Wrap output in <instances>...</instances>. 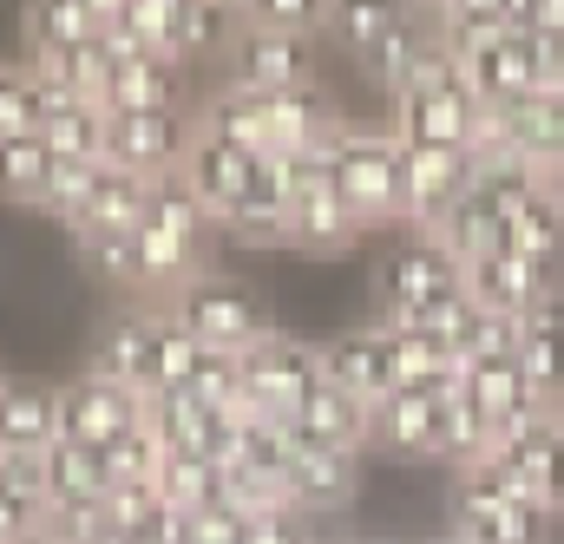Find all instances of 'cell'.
Masks as SVG:
<instances>
[{
	"instance_id": "16",
	"label": "cell",
	"mask_w": 564,
	"mask_h": 544,
	"mask_svg": "<svg viewBox=\"0 0 564 544\" xmlns=\"http://www.w3.org/2000/svg\"><path fill=\"white\" fill-rule=\"evenodd\" d=\"M459 394L473 401V413L492 426V439H512L519 426L545 420V407L532 401L525 374H519V355H492V361H466L459 374Z\"/></svg>"
},
{
	"instance_id": "20",
	"label": "cell",
	"mask_w": 564,
	"mask_h": 544,
	"mask_svg": "<svg viewBox=\"0 0 564 544\" xmlns=\"http://www.w3.org/2000/svg\"><path fill=\"white\" fill-rule=\"evenodd\" d=\"M492 466H499L525 499H539V505L552 512V479H558V466H564V426L552 413L532 420V426H519L512 439L492 446Z\"/></svg>"
},
{
	"instance_id": "26",
	"label": "cell",
	"mask_w": 564,
	"mask_h": 544,
	"mask_svg": "<svg viewBox=\"0 0 564 544\" xmlns=\"http://www.w3.org/2000/svg\"><path fill=\"white\" fill-rule=\"evenodd\" d=\"M519 374H525L532 401L545 413L564 407V302L539 308L532 322H519Z\"/></svg>"
},
{
	"instance_id": "3",
	"label": "cell",
	"mask_w": 564,
	"mask_h": 544,
	"mask_svg": "<svg viewBox=\"0 0 564 544\" xmlns=\"http://www.w3.org/2000/svg\"><path fill=\"white\" fill-rule=\"evenodd\" d=\"M479 119H486V106L473 99L459 59L440 53L408 93H394L388 132L401 138L408 151H473V144H479Z\"/></svg>"
},
{
	"instance_id": "38",
	"label": "cell",
	"mask_w": 564,
	"mask_h": 544,
	"mask_svg": "<svg viewBox=\"0 0 564 544\" xmlns=\"http://www.w3.org/2000/svg\"><path fill=\"white\" fill-rule=\"evenodd\" d=\"M99 171H106V164H73V157H59V164H53V184H46V204H40V210H46L53 224H66V230H73V224L86 217V204H93V184H99Z\"/></svg>"
},
{
	"instance_id": "24",
	"label": "cell",
	"mask_w": 564,
	"mask_h": 544,
	"mask_svg": "<svg viewBox=\"0 0 564 544\" xmlns=\"http://www.w3.org/2000/svg\"><path fill=\"white\" fill-rule=\"evenodd\" d=\"M197 132L243 151V157H270V112H263V93H243V86H217L204 106H191ZM276 164V157H270Z\"/></svg>"
},
{
	"instance_id": "28",
	"label": "cell",
	"mask_w": 564,
	"mask_h": 544,
	"mask_svg": "<svg viewBox=\"0 0 564 544\" xmlns=\"http://www.w3.org/2000/svg\"><path fill=\"white\" fill-rule=\"evenodd\" d=\"M263 157H243V151H230V144H217V138H191V157H184V184L197 191V204L210 210V217H224L237 197H243V184H250V171H257Z\"/></svg>"
},
{
	"instance_id": "47",
	"label": "cell",
	"mask_w": 564,
	"mask_h": 544,
	"mask_svg": "<svg viewBox=\"0 0 564 544\" xmlns=\"http://www.w3.org/2000/svg\"><path fill=\"white\" fill-rule=\"evenodd\" d=\"M20 544H53V538H46V532H33V538H20Z\"/></svg>"
},
{
	"instance_id": "48",
	"label": "cell",
	"mask_w": 564,
	"mask_h": 544,
	"mask_svg": "<svg viewBox=\"0 0 564 544\" xmlns=\"http://www.w3.org/2000/svg\"><path fill=\"white\" fill-rule=\"evenodd\" d=\"M426 544H459V538H453V532H446V538H426Z\"/></svg>"
},
{
	"instance_id": "37",
	"label": "cell",
	"mask_w": 564,
	"mask_h": 544,
	"mask_svg": "<svg viewBox=\"0 0 564 544\" xmlns=\"http://www.w3.org/2000/svg\"><path fill=\"white\" fill-rule=\"evenodd\" d=\"M99 459H106V479H112V486H158V472H164L171 453H164L158 426L144 420V426H132V433L119 439V446H106Z\"/></svg>"
},
{
	"instance_id": "39",
	"label": "cell",
	"mask_w": 564,
	"mask_h": 544,
	"mask_svg": "<svg viewBox=\"0 0 564 544\" xmlns=\"http://www.w3.org/2000/svg\"><path fill=\"white\" fill-rule=\"evenodd\" d=\"M243 20L263 33H282V40H308V46H315V33H328V7H315V0H257V7H243Z\"/></svg>"
},
{
	"instance_id": "50",
	"label": "cell",
	"mask_w": 564,
	"mask_h": 544,
	"mask_svg": "<svg viewBox=\"0 0 564 544\" xmlns=\"http://www.w3.org/2000/svg\"><path fill=\"white\" fill-rule=\"evenodd\" d=\"M552 420H558V426H564V407H558V413H552Z\"/></svg>"
},
{
	"instance_id": "40",
	"label": "cell",
	"mask_w": 564,
	"mask_h": 544,
	"mask_svg": "<svg viewBox=\"0 0 564 544\" xmlns=\"http://www.w3.org/2000/svg\"><path fill=\"white\" fill-rule=\"evenodd\" d=\"M394 20H401V7H328V33H335L355 59H368V53L394 33Z\"/></svg>"
},
{
	"instance_id": "15",
	"label": "cell",
	"mask_w": 564,
	"mask_h": 544,
	"mask_svg": "<svg viewBox=\"0 0 564 544\" xmlns=\"http://www.w3.org/2000/svg\"><path fill=\"white\" fill-rule=\"evenodd\" d=\"M479 184L473 151H408V237H433L440 217Z\"/></svg>"
},
{
	"instance_id": "29",
	"label": "cell",
	"mask_w": 564,
	"mask_h": 544,
	"mask_svg": "<svg viewBox=\"0 0 564 544\" xmlns=\"http://www.w3.org/2000/svg\"><path fill=\"white\" fill-rule=\"evenodd\" d=\"M106 13L112 7H99V0H73V7H33L26 20H20V53H86V46H99L106 40Z\"/></svg>"
},
{
	"instance_id": "21",
	"label": "cell",
	"mask_w": 564,
	"mask_h": 544,
	"mask_svg": "<svg viewBox=\"0 0 564 544\" xmlns=\"http://www.w3.org/2000/svg\"><path fill=\"white\" fill-rule=\"evenodd\" d=\"M99 106L106 112H191L184 66H171V59H112Z\"/></svg>"
},
{
	"instance_id": "6",
	"label": "cell",
	"mask_w": 564,
	"mask_h": 544,
	"mask_svg": "<svg viewBox=\"0 0 564 544\" xmlns=\"http://www.w3.org/2000/svg\"><path fill=\"white\" fill-rule=\"evenodd\" d=\"M237 381H243V401H237V420H270V426H289L302 401L315 394L322 381V348L295 341V335H270L257 341L250 355H237Z\"/></svg>"
},
{
	"instance_id": "42",
	"label": "cell",
	"mask_w": 564,
	"mask_h": 544,
	"mask_svg": "<svg viewBox=\"0 0 564 544\" xmlns=\"http://www.w3.org/2000/svg\"><path fill=\"white\" fill-rule=\"evenodd\" d=\"M243 532H250V519L230 499H217V505H204V512L184 519V538L191 544H243Z\"/></svg>"
},
{
	"instance_id": "5",
	"label": "cell",
	"mask_w": 564,
	"mask_h": 544,
	"mask_svg": "<svg viewBox=\"0 0 564 544\" xmlns=\"http://www.w3.org/2000/svg\"><path fill=\"white\" fill-rule=\"evenodd\" d=\"M164 315H171L197 348H210V355H250L257 341L276 335L270 308H263L243 282H230V275H217V270H204L197 282H184V289L164 302Z\"/></svg>"
},
{
	"instance_id": "19",
	"label": "cell",
	"mask_w": 564,
	"mask_h": 544,
	"mask_svg": "<svg viewBox=\"0 0 564 544\" xmlns=\"http://www.w3.org/2000/svg\"><path fill=\"white\" fill-rule=\"evenodd\" d=\"M217 230H230L243 250H276L289 243V191H282V164H257L250 171V184H243V197L217 217Z\"/></svg>"
},
{
	"instance_id": "8",
	"label": "cell",
	"mask_w": 564,
	"mask_h": 544,
	"mask_svg": "<svg viewBox=\"0 0 564 544\" xmlns=\"http://www.w3.org/2000/svg\"><path fill=\"white\" fill-rule=\"evenodd\" d=\"M191 138H197L191 112H106V164L158 184L184 171Z\"/></svg>"
},
{
	"instance_id": "4",
	"label": "cell",
	"mask_w": 564,
	"mask_h": 544,
	"mask_svg": "<svg viewBox=\"0 0 564 544\" xmlns=\"http://www.w3.org/2000/svg\"><path fill=\"white\" fill-rule=\"evenodd\" d=\"M453 538L459 544H552V512L525 499L492 459L453 472Z\"/></svg>"
},
{
	"instance_id": "30",
	"label": "cell",
	"mask_w": 564,
	"mask_h": 544,
	"mask_svg": "<svg viewBox=\"0 0 564 544\" xmlns=\"http://www.w3.org/2000/svg\"><path fill=\"white\" fill-rule=\"evenodd\" d=\"M433 26H440V46L453 59H466V53L492 46L499 33H519V7L512 0H453L433 13Z\"/></svg>"
},
{
	"instance_id": "1",
	"label": "cell",
	"mask_w": 564,
	"mask_h": 544,
	"mask_svg": "<svg viewBox=\"0 0 564 544\" xmlns=\"http://www.w3.org/2000/svg\"><path fill=\"white\" fill-rule=\"evenodd\" d=\"M328 171L361 230H388V224L408 230V144L388 126L341 119V132L328 144Z\"/></svg>"
},
{
	"instance_id": "31",
	"label": "cell",
	"mask_w": 564,
	"mask_h": 544,
	"mask_svg": "<svg viewBox=\"0 0 564 544\" xmlns=\"http://www.w3.org/2000/svg\"><path fill=\"white\" fill-rule=\"evenodd\" d=\"M506 250H519L525 263H539V270H564V217L558 204H552V191H539V197H525L512 217H506Z\"/></svg>"
},
{
	"instance_id": "23",
	"label": "cell",
	"mask_w": 564,
	"mask_h": 544,
	"mask_svg": "<svg viewBox=\"0 0 564 544\" xmlns=\"http://www.w3.org/2000/svg\"><path fill=\"white\" fill-rule=\"evenodd\" d=\"M361 486V459L355 453H322V446H295L289 459V499L302 519H328L355 499Z\"/></svg>"
},
{
	"instance_id": "17",
	"label": "cell",
	"mask_w": 564,
	"mask_h": 544,
	"mask_svg": "<svg viewBox=\"0 0 564 544\" xmlns=\"http://www.w3.org/2000/svg\"><path fill=\"white\" fill-rule=\"evenodd\" d=\"M289 439L295 446H322V453H368L375 446V420L361 401H348L341 388H328V381H315V394L302 401V413L289 420Z\"/></svg>"
},
{
	"instance_id": "9",
	"label": "cell",
	"mask_w": 564,
	"mask_h": 544,
	"mask_svg": "<svg viewBox=\"0 0 564 544\" xmlns=\"http://www.w3.org/2000/svg\"><path fill=\"white\" fill-rule=\"evenodd\" d=\"M151 420V401L132 394V388H119V381H106V374H79V381H66L59 388V439H73V446H86V453H106V446H119L132 426Z\"/></svg>"
},
{
	"instance_id": "25",
	"label": "cell",
	"mask_w": 564,
	"mask_h": 544,
	"mask_svg": "<svg viewBox=\"0 0 564 544\" xmlns=\"http://www.w3.org/2000/svg\"><path fill=\"white\" fill-rule=\"evenodd\" d=\"M144 204H151V184H144V177H132V171H119V164H106V171H99V184H93V204H86V217L73 224L79 250H86V243L132 237V230L144 224Z\"/></svg>"
},
{
	"instance_id": "7",
	"label": "cell",
	"mask_w": 564,
	"mask_h": 544,
	"mask_svg": "<svg viewBox=\"0 0 564 544\" xmlns=\"http://www.w3.org/2000/svg\"><path fill=\"white\" fill-rule=\"evenodd\" d=\"M282 191H289V243L295 250H315V257H335L361 237V224L348 217L341 191H335V171H328V151H302V157H282Z\"/></svg>"
},
{
	"instance_id": "35",
	"label": "cell",
	"mask_w": 564,
	"mask_h": 544,
	"mask_svg": "<svg viewBox=\"0 0 564 544\" xmlns=\"http://www.w3.org/2000/svg\"><path fill=\"white\" fill-rule=\"evenodd\" d=\"M158 492H164V505L184 512V519L204 512V505H217V499H230V492H224V466H210V459H184V453L164 459Z\"/></svg>"
},
{
	"instance_id": "11",
	"label": "cell",
	"mask_w": 564,
	"mask_h": 544,
	"mask_svg": "<svg viewBox=\"0 0 564 544\" xmlns=\"http://www.w3.org/2000/svg\"><path fill=\"white\" fill-rule=\"evenodd\" d=\"M459 73H466V86H473V99H479L486 112H519V106H532V99L545 93L539 53H532L525 33H499L492 46L466 53Z\"/></svg>"
},
{
	"instance_id": "46",
	"label": "cell",
	"mask_w": 564,
	"mask_h": 544,
	"mask_svg": "<svg viewBox=\"0 0 564 544\" xmlns=\"http://www.w3.org/2000/svg\"><path fill=\"white\" fill-rule=\"evenodd\" d=\"M545 191H552V204H558V217H564V171H552V177H545Z\"/></svg>"
},
{
	"instance_id": "33",
	"label": "cell",
	"mask_w": 564,
	"mask_h": 544,
	"mask_svg": "<svg viewBox=\"0 0 564 544\" xmlns=\"http://www.w3.org/2000/svg\"><path fill=\"white\" fill-rule=\"evenodd\" d=\"M492 446H499V439H492V426H486V420L473 413V401L453 388V394H446V407H440V446H433V459H446L453 472H466V466H486V459H492Z\"/></svg>"
},
{
	"instance_id": "32",
	"label": "cell",
	"mask_w": 564,
	"mask_h": 544,
	"mask_svg": "<svg viewBox=\"0 0 564 544\" xmlns=\"http://www.w3.org/2000/svg\"><path fill=\"white\" fill-rule=\"evenodd\" d=\"M46 151L53 157H73V164H106V106L93 99H73V106H53L46 112Z\"/></svg>"
},
{
	"instance_id": "41",
	"label": "cell",
	"mask_w": 564,
	"mask_h": 544,
	"mask_svg": "<svg viewBox=\"0 0 564 544\" xmlns=\"http://www.w3.org/2000/svg\"><path fill=\"white\" fill-rule=\"evenodd\" d=\"M164 315V308H158ZM197 361H204V348L164 315V335H158V394H177V388H191V374H197ZM151 394V401H158Z\"/></svg>"
},
{
	"instance_id": "43",
	"label": "cell",
	"mask_w": 564,
	"mask_h": 544,
	"mask_svg": "<svg viewBox=\"0 0 564 544\" xmlns=\"http://www.w3.org/2000/svg\"><path fill=\"white\" fill-rule=\"evenodd\" d=\"M33 532H46V499H26V492L0 486V544H20Z\"/></svg>"
},
{
	"instance_id": "10",
	"label": "cell",
	"mask_w": 564,
	"mask_h": 544,
	"mask_svg": "<svg viewBox=\"0 0 564 544\" xmlns=\"http://www.w3.org/2000/svg\"><path fill=\"white\" fill-rule=\"evenodd\" d=\"M322 381L341 388L348 401L375 413L394 388H401V361H394V335L381 322H361V328H341L335 341H322Z\"/></svg>"
},
{
	"instance_id": "12",
	"label": "cell",
	"mask_w": 564,
	"mask_h": 544,
	"mask_svg": "<svg viewBox=\"0 0 564 544\" xmlns=\"http://www.w3.org/2000/svg\"><path fill=\"white\" fill-rule=\"evenodd\" d=\"M466 295L479 302V308H492V315H506V322H532L539 308H552L558 302V275L539 270V263H525L519 250H492V257H479V263H466Z\"/></svg>"
},
{
	"instance_id": "22",
	"label": "cell",
	"mask_w": 564,
	"mask_h": 544,
	"mask_svg": "<svg viewBox=\"0 0 564 544\" xmlns=\"http://www.w3.org/2000/svg\"><path fill=\"white\" fill-rule=\"evenodd\" d=\"M59 439V388L7 381L0 388V459H40Z\"/></svg>"
},
{
	"instance_id": "45",
	"label": "cell",
	"mask_w": 564,
	"mask_h": 544,
	"mask_svg": "<svg viewBox=\"0 0 564 544\" xmlns=\"http://www.w3.org/2000/svg\"><path fill=\"white\" fill-rule=\"evenodd\" d=\"M552 525H564V466H558V479H552Z\"/></svg>"
},
{
	"instance_id": "51",
	"label": "cell",
	"mask_w": 564,
	"mask_h": 544,
	"mask_svg": "<svg viewBox=\"0 0 564 544\" xmlns=\"http://www.w3.org/2000/svg\"><path fill=\"white\" fill-rule=\"evenodd\" d=\"M0 388H7V374H0Z\"/></svg>"
},
{
	"instance_id": "36",
	"label": "cell",
	"mask_w": 564,
	"mask_h": 544,
	"mask_svg": "<svg viewBox=\"0 0 564 544\" xmlns=\"http://www.w3.org/2000/svg\"><path fill=\"white\" fill-rule=\"evenodd\" d=\"M40 126H46L40 79L20 59H0V144L7 138H40Z\"/></svg>"
},
{
	"instance_id": "18",
	"label": "cell",
	"mask_w": 564,
	"mask_h": 544,
	"mask_svg": "<svg viewBox=\"0 0 564 544\" xmlns=\"http://www.w3.org/2000/svg\"><path fill=\"white\" fill-rule=\"evenodd\" d=\"M446 394H453V388H394L381 407L368 413V420H375V446H381V453H401V459H433Z\"/></svg>"
},
{
	"instance_id": "27",
	"label": "cell",
	"mask_w": 564,
	"mask_h": 544,
	"mask_svg": "<svg viewBox=\"0 0 564 544\" xmlns=\"http://www.w3.org/2000/svg\"><path fill=\"white\" fill-rule=\"evenodd\" d=\"M40 486H46V512H66V505H106L112 479H106V459L73 446V439H53L40 453Z\"/></svg>"
},
{
	"instance_id": "49",
	"label": "cell",
	"mask_w": 564,
	"mask_h": 544,
	"mask_svg": "<svg viewBox=\"0 0 564 544\" xmlns=\"http://www.w3.org/2000/svg\"><path fill=\"white\" fill-rule=\"evenodd\" d=\"M322 544H361V538H322Z\"/></svg>"
},
{
	"instance_id": "34",
	"label": "cell",
	"mask_w": 564,
	"mask_h": 544,
	"mask_svg": "<svg viewBox=\"0 0 564 544\" xmlns=\"http://www.w3.org/2000/svg\"><path fill=\"white\" fill-rule=\"evenodd\" d=\"M53 151H46V138H7L0 144V197L7 204H46V184H53Z\"/></svg>"
},
{
	"instance_id": "13",
	"label": "cell",
	"mask_w": 564,
	"mask_h": 544,
	"mask_svg": "<svg viewBox=\"0 0 564 544\" xmlns=\"http://www.w3.org/2000/svg\"><path fill=\"white\" fill-rule=\"evenodd\" d=\"M230 79L224 86H243V93H295V86H315V59H308V40H282V33H263V26H237L230 53H224Z\"/></svg>"
},
{
	"instance_id": "14",
	"label": "cell",
	"mask_w": 564,
	"mask_h": 544,
	"mask_svg": "<svg viewBox=\"0 0 564 544\" xmlns=\"http://www.w3.org/2000/svg\"><path fill=\"white\" fill-rule=\"evenodd\" d=\"M158 335H164L158 308H119L93 341V374H106V381L151 401L158 394Z\"/></svg>"
},
{
	"instance_id": "44",
	"label": "cell",
	"mask_w": 564,
	"mask_h": 544,
	"mask_svg": "<svg viewBox=\"0 0 564 544\" xmlns=\"http://www.w3.org/2000/svg\"><path fill=\"white\" fill-rule=\"evenodd\" d=\"M243 544H322V532L302 512H270V519H250Z\"/></svg>"
},
{
	"instance_id": "2",
	"label": "cell",
	"mask_w": 564,
	"mask_h": 544,
	"mask_svg": "<svg viewBox=\"0 0 564 544\" xmlns=\"http://www.w3.org/2000/svg\"><path fill=\"white\" fill-rule=\"evenodd\" d=\"M466 302V263L433 237H408L375 270V322L381 328H440Z\"/></svg>"
}]
</instances>
